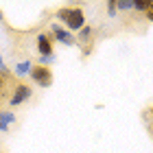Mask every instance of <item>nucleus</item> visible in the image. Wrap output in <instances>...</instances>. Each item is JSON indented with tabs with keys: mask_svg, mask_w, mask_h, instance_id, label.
I'll return each instance as SVG.
<instances>
[{
	"mask_svg": "<svg viewBox=\"0 0 153 153\" xmlns=\"http://www.w3.org/2000/svg\"><path fill=\"white\" fill-rule=\"evenodd\" d=\"M64 24H66V29L70 31L72 35L85 26V13H83L81 7H68V16H66Z\"/></svg>",
	"mask_w": 153,
	"mask_h": 153,
	"instance_id": "f257e3e1",
	"label": "nucleus"
},
{
	"mask_svg": "<svg viewBox=\"0 0 153 153\" xmlns=\"http://www.w3.org/2000/svg\"><path fill=\"white\" fill-rule=\"evenodd\" d=\"M33 96V90H31V85H26V83H16L13 85V92H11V96H9V107H20L22 103H26Z\"/></svg>",
	"mask_w": 153,
	"mask_h": 153,
	"instance_id": "f03ea898",
	"label": "nucleus"
},
{
	"mask_svg": "<svg viewBox=\"0 0 153 153\" xmlns=\"http://www.w3.org/2000/svg\"><path fill=\"white\" fill-rule=\"evenodd\" d=\"M31 81L35 83V85L39 88H51L53 85V70L51 68H46V66H33V70H31Z\"/></svg>",
	"mask_w": 153,
	"mask_h": 153,
	"instance_id": "7ed1b4c3",
	"label": "nucleus"
},
{
	"mask_svg": "<svg viewBox=\"0 0 153 153\" xmlns=\"http://www.w3.org/2000/svg\"><path fill=\"white\" fill-rule=\"evenodd\" d=\"M92 39H94V29L90 24H85L76 33V44L83 48V57H88V55L92 53Z\"/></svg>",
	"mask_w": 153,
	"mask_h": 153,
	"instance_id": "20e7f679",
	"label": "nucleus"
},
{
	"mask_svg": "<svg viewBox=\"0 0 153 153\" xmlns=\"http://www.w3.org/2000/svg\"><path fill=\"white\" fill-rule=\"evenodd\" d=\"M51 33H53V39H57L59 44H64V46H74V44H76V37L66 29V26L53 24V26H51Z\"/></svg>",
	"mask_w": 153,
	"mask_h": 153,
	"instance_id": "39448f33",
	"label": "nucleus"
},
{
	"mask_svg": "<svg viewBox=\"0 0 153 153\" xmlns=\"http://www.w3.org/2000/svg\"><path fill=\"white\" fill-rule=\"evenodd\" d=\"M37 53H39V57L55 55V46H53V35L51 33H37Z\"/></svg>",
	"mask_w": 153,
	"mask_h": 153,
	"instance_id": "423d86ee",
	"label": "nucleus"
},
{
	"mask_svg": "<svg viewBox=\"0 0 153 153\" xmlns=\"http://www.w3.org/2000/svg\"><path fill=\"white\" fill-rule=\"evenodd\" d=\"M13 123H16V114L11 109H0V131H9Z\"/></svg>",
	"mask_w": 153,
	"mask_h": 153,
	"instance_id": "0eeeda50",
	"label": "nucleus"
},
{
	"mask_svg": "<svg viewBox=\"0 0 153 153\" xmlns=\"http://www.w3.org/2000/svg\"><path fill=\"white\" fill-rule=\"evenodd\" d=\"M33 70V61L31 59H22V61H18L16 66H13V74L16 76H29Z\"/></svg>",
	"mask_w": 153,
	"mask_h": 153,
	"instance_id": "6e6552de",
	"label": "nucleus"
},
{
	"mask_svg": "<svg viewBox=\"0 0 153 153\" xmlns=\"http://www.w3.org/2000/svg\"><path fill=\"white\" fill-rule=\"evenodd\" d=\"M149 4H151V0H134V11L144 13V11L149 9Z\"/></svg>",
	"mask_w": 153,
	"mask_h": 153,
	"instance_id": "1a4fd4ad",
	"label": "nucleus"
},
{
	"mask_svg": "<svg viewBox=\"0 0 153 153\" xmlns=\"http://www.w3.org/2000/svg\"><path fill=\"white\" fill-rule=\"evenodd\" d=\"M116 9H120V11H131V9H134V0H116Z\"/></svg>",
	"mask_w": 153,
	"mask_h": 153,
	"instance_id": "9d476101",
	"label": "nucleus"
},
{
	"mask_svg": "<svg viewBox=\"0 0 153 153\" xmlns=\"http://www.w3.org/2000/svg\"><path fill=\"white\" fill-rule=\"evenodd\" d=\"M0 74H2L4 79H11V70H9V68H7L4 59H2V55H0Z\"/></svg>",
	"mask_w": 153,
	"mask_h": 153,
	"instance_id": "9b49d317",
	"label": "nucleus"
},
{
	"mask_svg": "<svg viewBox=\"0 0 153 153\" xmlns=\"http://www.w3.org/2000/svg\"><path fill=\"white\" fill-rule=\"evenodd\" d=\"M55 59H57V55H48V57H39V66H46V68H48V66H51Z\"/></svg>",
	"mask_w": 153,
	"mask_h": 153,
	"instance_id": "f8f14e48",
	"label": "nucleus"
},
{
	"mask_svg": "<svg viewBox=\"0 0 153 153\" xmlns=\"http://www.w3.org/2000/svg\"><path fill=\"white\" fill-rule=\"evenodd\" d=\"M107 16L116 18V0H109V2H107Z\"/></svg>",
	"mask_w": 153,
	"mask_h": 153,
	"instance_id": "ddd939ff",
	"label": "nucleus"
},
{
	"mask_svg": "<svg viewBox=\"0 0 153 153\" xmlns=\"http://www.w3.org/2000/svg\"><path fill=\"white\" fill-rule=\"evenodd\" d=\"M144 18L149 20V22H153V0H151V4H149V9L144 11Z\"/></svg>",
	"mask_w": 153,
	"mask_h": 153,
	"instance_id": "4468645a",
	"label": "nucleus"
},
{
	"mask_svg": "<svg viewBox=\"0 0 153 153\" xmlns=\"http://www.w3.org/2000/svg\"><path fill=\"white\" fill-rule=\"evenodd\" d=\"M4 85H7V79H4L2 74H0V92H2V90H4Z\"/></svg>",
	"mask_w": 153,
	"mask_h": 153,
	"instance_id": "2eb2a0df",
	"label": "nucleus"
},
{
	"mask_svg": "<svg viewBox=\"0 0 153 153\" xmlns=\"http://www.w3.org/2000/svg\"><path fill=\"white\" fill-rule=\"evenodd\" d=\"M2 18H4V16H2V11H0V20H2Z\"/></svg>",
	"mask_w": 153,
	"mask_h": 153,
	"instance_id": "dca6fc26",
	"label": "nucleus"
},
{
	"mask_svg": "<svg viewBox=\"0 0 153 153\" xmlns=\"http://www.w3.org/2000/svg\"><path fill=\"white\" fill-rule=\"evenodd\" d=\"M151 116H153V107H151Z\"/></svg>",
	"mask_w": 153,
	"mask_h": 153,
	"instance_id": "f3484780",
	"label": "nucleus"
}]
</instances>
